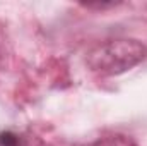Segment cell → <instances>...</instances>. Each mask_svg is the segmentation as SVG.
I'll use <instances>...</instances> for the list:
<instances>
[{
    "label": "cell",
    "mask_w": 147,
    "mask_h": 146,
    "mask_svg": "<svg viewBox=\"0 0 147 146\" xmlns=\"http://www.w3.org/2000/svg\"><path fill=\"white\" fill-rule=\"evenodd\" d=\"M147 57V48L137 40L118 38L96 45L87 52V67L101 76H116L139 65Z\"/></svg>",
    "instance_id": "obj_1"
},
{
    "label": "cell",
    "mask_w": 147,
    "mask_h": 146,
    "mask_svg": "<svg viewBox=\"0 0 147 146\" xmlns=\"http://www.w3.org/2000/svg\"><path fill=\"white\" fill-rule=\"evenodd\" d=\"M92 146H135V145L125 136H110V138H103V139L96 141Z\"/></svg>",
    "instance_id": "obj_2"
},
{
    "label": "cell",
    "mask_w": 147,
    "mask_h": 146,
    "mask_svg": "<svg viewBox=\"0 0 147 146\" xmlns=\"http://www.w3.org/2000/svg\"><path fill=\"white\" fill-rule=\"evenodd\" d=\"M22 139L19 134L12 131H2L0 132V146H21Z\"/></svg>",
    "instance_id": "obj_3"
},
{
    "label": "cell",
    "mask_w": 147,
    "mask_h": 146,
    "mask_svg": "<svg viewBox=\"0 0 147 146\" xmlns=\"http://www.w3.org/2000/svg\"><path fill=\"white\" fill-rule=\"evenodd\" d=\"M86 7H89V9H106V7H113V5H116L115 2H108V3H103V2H96V3H84Z\"/></svg>",
    "instance_id": "obj_4"
}]
</instances>
